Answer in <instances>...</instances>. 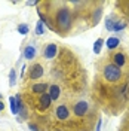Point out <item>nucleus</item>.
<instances>
[{
	"mask_svg": "<svg viewBox=\"0 0 129 131\" xmlns=\"http://www.w3.org/2000/svg\"><path fill=\"white\" fill-rule=\"evenodd\" d=\"M15 83H16V73H15V70L12 69V70L9 72V85L14 86Z\"/></svg>",
	"mask_w": 129,
	"mask_h": 131,
	"instance_id": "20",
	"label": "nucleus"
},
{
	"mask_svg": "<svg viewBox=\"0 0 129 131\" xmlns=\"http://www.w3.org/2000/svg\"><path fill=\"white\" fill-rule=\"evenodd\" d=\"M48 94H49V97H50V100L55 101V100H58L59 95H61V88H59L58 85H50V86H49Z\"/></svg>",
	"mask_w": 129,
	"mask_h": 131,
	"instance_id": "9",
	"label": "nucleus"
},
{
	"mask_svg": "<svg viewBox=\"0 0 129 131\" xmlns=\"http://www.w3.org/2000/svg\"><path fill=\"white\" fill-rule=\"evenodd\" d=\"M3 109H5V104H3V101H2V100H0V112H2V110H3Z\"/></svg>",
	"mask_w": 129,
	"mask_h": 131,
	"instance_id": "24",
	"label": "nucleus"
},
{
	"mask_svg": "<svg viewBox=\"0 0 129 131\" xmlns=\"http://www.w3.org/2000/svg\"><path fill=\"white\" fill-rule=\"evenodd\" d=\"M89 110V106L86 101H77L74 106H73V113L76 115V116H79V118H82V116H85V115L88 113Z\"/></svg>",
	"mask_w": 129,
	"mask_h": 131,
	"instance_id": "3",
	"label": "nucleus"
},
{
	"mask_svg": "<svg viewBox=\"0 0 129 131\" xmlns=\"http://www.w3.org/2000/svg\"><path fill=\"white\" fill-rule=\"evenodd\" d=\"M43 67H42L40 64H33L31 67H30V79H39V78H42L43 76Z\"/></svg>",
	"mask_w": 129,
	"mask_h": 131,
	"instance_id": "6",
	"label": "nucleus"
},
{
	"mask_svg": "<svg viewBox=\"0 0 129 131\" xmlns=\"http://www.w3.org/2000/svg\"><path fill=\"white\" fill-rule=\"evenodd\" d=\"M57 52H58V46L55 43H49V45H46L45 49H43V55H45V58H48V60L54 58L57 55Z\"/></svg>",
	"mask_w": 129,
	"mask_h": 131,
	"instance_id": "5",
	"label": "nucleus"
},
{
	"mask_svg": "<svg viewBox=\"0 0 129 131\" xmlns=\"http://www.w3.org/2000/svg\"><path fill=\"white\" fill-rule=\"evenodd\" d=\"M114 18L113 16H108L107 19H105V28L108 30V31H113V25H114Z\"/></svg>",
	"mask_w": 129,
	"mask_h": 131,
	"instance_id": "16",
	"label": "nucleus"
},
{
	"mask_svg": "<svg viewBox=\"0 0 129 131\" xmlns=\"http://www.w3.org/2000/svg\"><path fill=\"white\" fill-rule=\"evenodd\" d=\"M36 54H37V51H36V48H34L33 45L25 46V49H24V57L27 58V60H33V58L36 57Z\"/></svg>",
	"mask_w": 129,
	"mask_h": 131,
	"instance_id": "11",
	"label": "nucleus"
},
{
	"mask_svg": "<svg viewBox=\"0 0 129 131\" xmlns=\"http://www.w3.org/2000/svg\"><path fill=\"white\" fill-rule=\"evenodd\" d=\"M55 24H57L58 30L62 33H67L73 25V16L68 8H61L58 9L57 15H55Z\"/></svg>",
	"mask_w": 129,
	"mask_h": 131,
	"instance_id": "1",
	"label": "nucleus"
},
{
	"mask_svg": "<svg viewBox=\"0 0 129 131\" xmlns=\"http://www.w3.org/2000/svg\"><path fill=\"white\" fill-rule=\"evenodd\" d=\"M55 115H57L58 119L65 121V119L70 118V109L65 106V104H59V106L57 107V110H55Z\"/></svg>",
	"mask_w": 129,
	"mask_h": 131,
	"instance_id": "4",
	"label": "nucleus"
},
{
	"mask_svg": "<svg viewBox=\"0 0 129 131\" xmlns=\"http://www.w3.org/2000/svg\"><path fill=\"white\" fill-rule=\"evenodd\" d=\"M2 97H3V95H2V94H0V100H2Z\"/></svg>",
	"mask_w": 129,
	"mask_h": 131,
	"instance_id": "25",
	"label": "nucleus"
},
{
	"mask_svg": "<svg viewBox=\"0 0 129 131\" xmlns=\"http://www.w3.org/2000/svg\"><path fill=\"white\" fill-rule=\"evenodd\" d=\"M48 83L46 82H39V83H34L31 86V91L34 92V94H39V95H42V94H45L46 91H48Z\"/></svg>",
	"mask_w": 129,
	"mask_h": 131,
	"instance_id": "8",
	"label": "nucleus"
},
{
	"mask_svg": "<svg viewBox=\"0 0 129 131\" xmlns=\"http://www.w3.org/2000/svg\"><path fill=\"white\" fill-rule=\"evenodd\" d=\"M25 70H27V66H22V69H21V74H22V78H24V73Z\"/></svg>",
	"mask_w": 129,
	"mask_h": 131,
	"instance_id": "23",
	"label": "nucleus"
},
{
	"mask_svg": "<svg viewBox=\"0 0 129 131\" xmlns=\"http://www.w3.org/2000/svg\"><path fill=\"white\" fill-rule=\"evenodd\" d=\"M102 45H104V39H98V40L94 43V52H95V54H99L101 49H102Z\"/></svg>",
	"mask_w": 129,
	"mask_h": 131,
	"instance_id": "14",
	"label": "nucleus"
},
{
	"mask_svg": "<svg viewBox=\"0 0 129 131\" xmlns=\"http://www.w3.org/2000/svg\"><path fill=\"white\" fill-rule=\"evenodd\" d=\"M16 30H18V33H19V34L25 36V34H28V30H30V28H28V25H27V24H19Z\"/></svg>",
	"mask_w": 129,
	"mask_h": 131,
	"instance_id": "18",
	"label": "nucleus"
},
{
	"mask_svg": "<svg viewBox=\"0 0 129 131\" xmlns=\"http://www.w3.org/2000/svg\"><path fill=\"white\" fill-rule=\"evenodd\" d=\"M113 61H114L113 64L117 66L119 69L126 64V58H125V55H123V54H120V52H116V54L113 55Z\"/></svg>",
	"mask_w": 129,
	"mask_h": 131,
	"instance_id": "10",
	"label": "nucleus"
},
{
	"mask_svg": "<svg viewBox=\"0 0 129 131\" xmlns=\"http://www.w3.org/2000/svg\"><path fill=\"white\" fill-rule=\"evenodd\" d=\"M119 43H120V40H119L117 37H108V39H107V48L114 49V48L119 46Z\"/></svg>",
	"mask_w": 129,
	"mask_h": 131,
	"instance_id": "12",
	"label": "nucleus"
},
{
	"mask_svg": "<svg viewBox=\"0 0 129 131\" xmlns=\"http://www.w3.org/2000/svg\"><path fill=\"white\" fill-rule=\"evenodd\" d=\"M102 73H104L105 81L111 82V83L120 81V78H122V70L114 64H107L104 67V72H102Z\"/></svg>",
	"mask_w": 129,
	"mask_h": 131,
	"instance_id": "2",
	"label": "nucleus"
},
{
	"mask_svg": "<svg viewBox=\"0 0 129 131\" xmlns=\"http://www.w3.org/2000/svg\"><path fill=\"white\" fill-rule=\"evenodd\" d=\"M9 104H10V110H12V113L18 115V106H16L15 97H10V98H9Z\"/></svg>",
	"mask_w": 129,
	"mask_h": 131,
	"instance_id": "15",
	"label": "nucleus"
},
{
	"mask_svg": "<svg viewBox=\"0 0 129 131\" xmlns=\"http://www.w3.org/2000/svg\"><path fill=\"white\" fill-rule=\"evenodd\" d=\"M101 119H98V124H97V128H95V131H101Z\"/></svg>",
	"mask_w": 129,
	"mask_h": 131,
	"instance_id": "21",
	"label": "nucleus"
},
{
	"mask_svg": "<svg viewBox=\"0 0 129 131\" xmlns=\"http://www.w3.org/2000/svg\"><path fill=\"white\" fill-rule=\"evenodd\" d=\"M28 127H30V130H31V131H39V130H37V127H36V125H33V124H30Z\"/></svg>",
	"mask_w": 129,
	"mask_h": 131,
	"instance_id": "22",
	"label": "nucleus"
},
{
	"mask_svg": "<svg viewBox=\"0 0 129 131\" xmlns=\"http://www.w3.org/2000/svg\"><path fill=\"white\" fill-rule=\"evenodd\" d=\"M125 28H126V24L125 23H120V21H116L113 25V31H122Z\"/></svg>",
	"mask_w": 129,
	"mask_h": 131,
	"instance_id": "17",
	"label": "nucleus"
},
{
	"mask_svg": "<svg viewBox=\"0 0 129 131\" xmlns=\"http://www.w3.org/2000/svg\"><path fill=\"white\" fill-rule=\"evenodd\" d=\"M36 34H39V36L45 34V25L42 21H37V24H36Z\"/></svg>",
	"mask_w": 129,
	"mask_h": 131,
	"instance_id": "19",
	"label": "nucleus"
},
{
	"mask_svg": "<svg viewBox=\"0 0 129 131\" xmlns=\"http://www.w3.org/2000/svg\"><path fill=\"white\" fill-rule=\"evenodd\" d=\"M101 15H102V9L99 8L97 9L95 12H94V15H92V24H98V21H99V18H101Z\"/></svg>",
	"mask_w": 129,
	"mask_h": 131,
	"instance_id": "13",
	"label": "nucleus"
},
{
	"mask_svg": "<svg viewBox=\"0 0 129 131\" xmlns=\"http://www.w3.org/2000/svg\"><path fill=\"white\" fill-rule=\"evenodd\" d=\"M50 103H52V100L49 97L48 92H45V94H42L40 97H39V109L40 110H46L50 107Z\"/></svg>",
	"mask_w": 129,
	"mask_h": 131,
	"instance_id": "7",
	"label": "nucleus"
}]
</instances>
